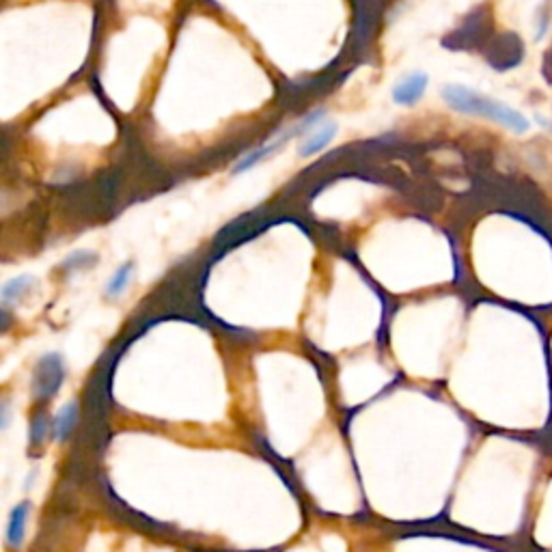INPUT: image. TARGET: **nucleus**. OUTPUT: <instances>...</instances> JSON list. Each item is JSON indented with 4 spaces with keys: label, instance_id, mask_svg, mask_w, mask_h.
<instances>
[{
    "label": "nucleus",
    "instance_id": "1",
    "mask_svg": "<svg viewBox=\"0 0 552 552\" xmlns=\"http://www.w3.org/2000/svg\"><path fill=\"white\" fill-rule=\"evenodd\" d=\"M443 97H445V102L451 106V108L457 110V113L484 117V119L501 123V126L509 128L512 132L522 134L531 128V123H528L526 117L518 113L516 108H509L507 104L487 97L479 91L468 89V87L447 85L443 89Z\"/></svg>",
    "mask_w": 552,
    "mask_h": 552
},
{
    "label": "nucleus",
    "instance_id": "2",
    "mask_svg": "<svg viewBox=\"0 0 552 552\" xmlns=\"http://www.w3.org/2000/svg\"><path fill=\"white\" fill-rule=\"evenodd\" d=\"M63 378H66V367H63V358L58 354H48L37 363L33 372V395L39 402H46L56 391L61 389Z\"/></svg>",
    "mask_w": 552,
    "mask_h": 552
},
{
    "label": "nucleus",
    "instance_id": "3",
    "mask_svg": "<svg viewBox=\"0 0 552 552\" xmlns=\"http://www.w3.org/2000/svg\"><path fill=\"white\" fill-rule=\"evenodd\" d=\"M427 74L423 72H414L404 78L402 82H397L395 89H393V99L399 106H414L419 99L425 96L427 89Z\"/></svg>",
    "mask_w": 552,
    "mask_h": 552
},
{
    "label": "nucleus",
    "instance_id": "4",
    "mask_svg": "<svg viewBox=\"0 0 552 552\" xmlns=\"http://www.w3.org/2000/svg\"><path fill=\"white\" fill-rule=\"evenodd\" d=\"M334 134H337V123L326 121L315 134H309V137L304 138V143L301 145V156L302 158L315 156L317 151H322L328 143H331V140L334 138Z\"/></svg>",
    "mask_w": 552,
    "mask_h": 552
},
{
    "label": "nucleus",
    "instance_id": "5",
    "mask_svg": "<svg viewBox=\"0 0 552 552\" xmlns=\"http://www.w3.org/2000/svg\"><path fill=\"white\" fill-rule=\"evenodd\" d=\"M76 421H78V404L69 402L58 410L55 419H52V432H55L56 438H67L74 430Z\"/></svg>",
    "mask_w": 552,
    "mask_h": 552
},
{
    "label": "nucleus",
    "instance_id": "6",
    "mask_svg": "<svg viewBox=\"0 0 552 552\" xmlns=\"http://www.w3.org/2000/svg\"><path fill=\"white\" fill-rule=\"evenodd\" d=\"M132 270H134V263L132 261L123 263V266L119 270H117L113 279H110L108 285H106V293H108L110 298L121 296V293L126 291V287H128V283H130V279H132Z\"/></svg>",
    "mask_w": 552,
    "mask_h": 552
},
{
    "label": "nucleus",
    "instance_id": "7",
    "mask_svg": "<svg viewBox=\"0 0 552 552\" xmlns=\"http://www.w3.org/2000/svg\"><path fill=\"white\" fill-rule=\"evenodd\" d=\"M28 516V505H20V507L14 509V514H11V522H9V542L17 544L22 539V533H25V522Z\"/></svg>",
    "mask_w": 552,
    "mask_h": 552
},
{
    "label": "nucleus",
    "instance_id": "8",
    "mask_svg": "<svg viewBox=\"0 0 552 552\" xmlns=\"http://www.w3.org/2000/svg\"><path fill=\"white\" fill-rule=\"evenodd\" d=\"M31 285H33V279H31V276H17V279L9 281V283L3 287V302H5V304L14 302L15 298H20L22 293H25Z\"/></svg>",
    "mask_w": 552,
    "mask_h": 552
},
{
    "label": "nucleus",
    "instance_id": "9",
    "mask_svg": "<svg viewBox=\"0 0 552 552\" xmlns=\"http://www.w3.org/2000/svg\"><path fill=\"white\" fill-rule=\"evenodd\" d=\"M89 257H93L91 252H76V255H72V257H67V261L63 263V268H76V266H87V261L85 260H89Z\"/></svg>",
    "mask_w": 552,
    "mask_h": 552
}]
</instances>
